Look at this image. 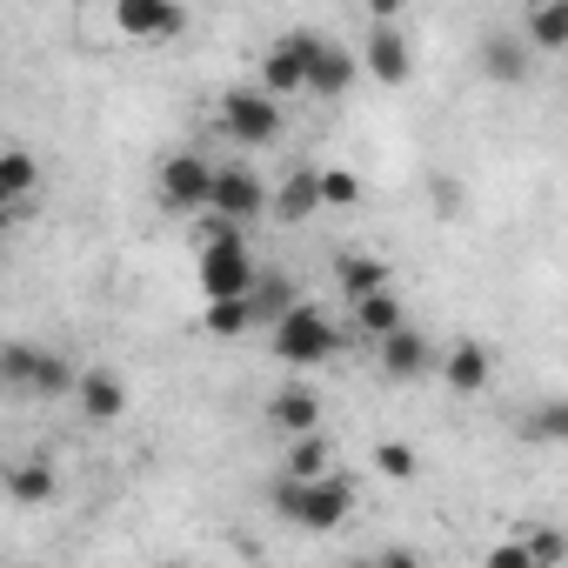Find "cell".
<instances>
[{"instance_id": "24", "label": "cell", "mask_w": 568, "mask_h": 568, "mask_svg": "<svg viewBox=\"0 0 568 568\" xmlns=\"http://www.w3.org/2000/svg\"><path fill=\"white\" fill-rule=\"evenodd\" d=\"M8 495L14 501H54V462H21L8 475Z\"/></svg>"}, {"instance_id": "29", "label": "cell", "mask_w": 568, "mask_h": 568, "mask_svg": "<svg viewBox=\"0 0 568 568\" xmlns=\"http://www.w3.org/2000/svg\"><path fill=\"white\" fill-rule=\"evenodd\" d=\"M528 555H535V568H541V561H568V535L541 528V535H528Z\"/></svg>"}, {"instance_id": "12", "label": "cell", "mask_w": 568, "mask_h": 568, "mask_svg": "<svg viewBox=\"0 0 568 568\" xmlns=\"http://www.w3.org/2000/svg\"><path fill=\"white\" fill-rule=\"evenodd\" d=\"M375 355H382V368H388L395 382H415V375H428V368H442V355L428 348V335H415L408 322H402L395 335H382V342H375Z\"/></svg>"}, {"instance_id": "21", "label": "cell", "mask_w": 568, "mask_h": 568, "mask_svg": "<svg viewBox=\"0 0 568 568\" xmlns=\"http://www.w3.org/2000/svg\"><path fill=\"white\" fill-rule=\"evenodd\" d=\"M335 281H342L348 302H355V295H375V288H388V261H375V254H342V261H335Z\"/></svg>"}, {"instance_id": "18", "label": "cell", "mask_w": 568, "mask_h": 568, "mask_svg": "<svg viewBox=\"0 0 568 568\" xmlns=\"http://www.w3.org/2000/svg\"><path fill=\"white\" fill-rule=\"evenodd\" d=\"M315 207H328L322 201V168H302V174H288V181L274 187V214L281 221H308Z\"/></svg>"}, {"instance_id": "28", "label": "cell", "mask_w": 568, "mask_h": 568, "mask_svg": "<svg viewBox=\"0 0 568 568\" xmlns=\"http://www.w3.org/2000/svg\"><path fill=\"white\" fill-rule=\"evenodd\" d=\"M375 468H382L388 481H408V475H415V448H408V442H375Z\"/></svg>"}, {"instance_id": "30", "label": "cell", "mask_w": 568, "mask_h": 568, "mask_svg": "<svg viewBox=\"0 0 568 568\" xmlns=\"http://www.w3.org/2000/svg\"><path fill=\"white\" fill-rule=\"evenodd\" d=\"M395 8L402 0H368V21H395Z\"/></svg>"}, {"instance_id": "17", "label": "cell", "mask_w": 568, "mask_h": 568, "mask_svg": "<svg viewBox=\"0 0 568 568\" xmlns=\"http://www.w3.org/2000/svg\"><path fill=\"white\" fill-rule=\"evenodd\" d=\"M295 302H302V288H295V281L281 274V267H274V274H261V281H254V295H247V308H254V328H274V322L288 315Z\"/></svg>"}, {"instance_id": "25", "label": "cell", "mask_w": 568, "mask_h": 568, "mask_svg": "<svg viewBox=\"0 0 568 568\" xmlns=\"http://www.w3.org/2000/svg\"><path fill=\"white\" fill-rule=\"evenodd\" d=\"M521 428H528V442H555V448H568V402H541Z\"/></svg>"}, {"instance_id": "5", "label": "cell", "mask_w": 568, "mask_h": 568, "mask_svg": "<svg viewBox=\"0 0 568 568\" xmlns=\"http://www.w3.org/2000/svg\"><path fill=\"white\" fill-rule=\"evenodd\" d=\"M0 375H8L14 388H34V395H74V388H81V375L68 368V355L28 348V342H14L8 355H0Z\"/></svg>"}, {"instance_id": "11", "label": "cell", "mask_w": 568, "mask_h": 568, "mask_svg": "<svg viewBox=\"0 0 568 568\" xmlns=\"http://www.w3.org/2000/svg\"><path fill=\"white\" fill-rule=\"evenodd\" d=\"M207 207L227 214V221H254V214L274 207V194H267V181L247 174V168H214V201H207Z\"/></svg>"}, {"instance_id": "1", "label": "cell", "mask_w": 568, "mask_h": 568, "mask_svg": "<svg viewBox=\"0 0 568 568\" xmlns=\"http://www.w3.org/2000/svg\"><path fill=\"white\" fill-rule=\"evenodd\" d=\"M261 267L247 261V241H241V221L214 214L207 207V247H201V295L207 302H234V295H254Z\"/></svg>"}, {"instance_id": "4", "label": "cell", "mask_w": 568, "mask_h": 568, "mask_svg": "<svg viewBox=\"0 0 568 568\" xmlns=\"http://www.w3.org/2000/svg\"><path fill=\"white\" fill-rule=\"evenodd\" d=\"M221 134L234 148H267L281 134V94H267V88H227L221 94Z\"/></svg>"}, {"instance_id": "10", "label": "cell", "mask_w": 568, "mask_h": 568, "mask_svg": "<svg viewBox=\"0 0 568 568\" xmlns=\"http://www.w3.org/2000/svg\"><path fill=\"white\" fill-rule=\"evenodd\" d=\"M528 61H535V41L528 34H481V48H475V68L495 88H521L528 81Z\"/></svg>"}, {"instance_id": "8", "label": "cell", "mask_w": 568, "mask_h": 568, "mask_svg": "<svg viewBox=\"0 0 568 568\" xmlns=\"http://www.w3.org/2000/svg\"><path fill=\"white\" fill-rule=\"evenodd\" d=\"M114 28L128 41H174L187 14H181V0H114Z\"/></svg>"}, {"instance_id": "22", "label": "cell", "mask_w": 568, "mask_h": 568, "mask_svg": "<svg viewBox=\"0 0 568 568\" xmlns=\"http://www.w3.org/2000/svg\"><path fill=\"white\" fill-rule=\"evenodd\" d=\"M34 181H41V168H34V154L28 148H8V154H0V201H28L34 194Z\"/></svg>"}, {"instance_id": "27", "label": "cell", "mask_w": 568, "mask_h": 568, "mask_svg": "<svg viewBox=\"0 0 568 568\" xmlns=\"http://www.w3.org/2000/svg\"><path fill=\"white\" fill-rule=\"evenodd\" d=\"M322 201H328V207H355V201H362V181H355L348 168H322Z\"/></svg>"}, {"instance_id": "7", "label": "cell", "mask_w": 568, "mask_h": 568, "mask_svg": "<svg viewBox=\"0 0 568 568\" xmlns=\"http://www.w3.org/2000/svg\"><path fill=\"white\" fill-rule=\"evenodd\" d=\"M295 41L308 48V94H348L355 88V54L342 48V41H322V34H308V28H295Z\"/></svg>"}, {"instance_id": "13", "label": "cell", "mask_w": 568, "mask_h": 568, "mask_svg": "<svg viewBox=\"0 0 568 568\" xmlns=\"http://www.w3.org/2000/svg\"><path fill=\"white\" fill-rule=\"evenodd\" d=\"M261 88H267V94H308V48H302L295 34L261 54Z\"/></svg>"}, {"instance_id": "3", "label": "cell", "mask_w": 568, "mask_h": 568, "mask_svg": "<svg viewBox=\"0 0 568 568\" xmlns=\"http://www.w3.org/2000/svg\"><path fill=\"white\" fill-rule=\"evenodd\" d=\"M267 348H274V362H288V368H322V362L342 355V328L315 302H295L288 315L267 328Z\"/></svg>"}, {"instance_id": "15", "label": "cell", "mask_w": 568, "mask_h": 568, "mask_svg": "<svg viewBox=\"0 0 568 568\" xmlns=\"http://www.w3.org/2000/svg\"><path fill=\"white\" fill-rule=\"evenodd\" d=\"M488 375H495V362H488V348H481V342H462V348H448V355H442V382H448L455 395H481V388H488Z\"/></svg>"}, {"instance_id": "14", "label": "cell", "mask_w": 568, "mask_h": 568, "mask_svg": "<svg viewBox=\"0 0 568 568\" xmlns=\"http://www.w3.org/2000/svg\"><path fill=\"white\" fill-rule=\"evenodd\" d=\"M74 402H81L88 422H114V415H128V382L108 375V368H88L81 388H74Z\"/></svg>"}, {"instance_id": "6", "label": "cell", "mask_w": 568, "mask_h": 568, "mask_svg": "<svg viewBox=\"0 0 568 568\" xmlns=\"http://www.w3.org/2000/svg\"><path fill=\"white\" fill-rule=\"evenodd\" d=\"M154 194H161L168 214L207 207V201H214V161H201V154H168L161 174H154Z\"/></svg>"}, {"instance_id": "26", "label": "cell", "mask_w": 568, "mask_h": 568, "mask_svg": "<svg viewBox=\"0 0 568 568\" xmlns=\"http://www.w3.org/2000/svg\"><path fill=\"white\" fill-rule=\"evenodd\" d=\"M288 475H328V435H322V428H315V435H295Z\"/></svg>"}, {"instance_id": "16", "label": "cell", "mask_w": 568, "mask_h": 568, "mask_svg": "<svg viewBox=\"0 0 568 568\" xmlns=\"http://www.w3.org/2000/svg\"><path fill=\"white\" fill-rule=\"evenodd\" d=\"M267 422L288 428V435H315V428H322V395H315V388H281V395L267 402Z\"/></svg>"}, {"instance_id": "2", "label": "cell", "mask_w": 568, "mask_h": 568, "mask_svg": "<svg viewBox=\"0 0 568 568\" xmlns=\"http://www.w3.org/2000/svg\"><path fill=\"white\" fill-rule=\"evenodd\" d=\"M274 508L288 515L295 528H315V535H328V528H342L348 521V508H355V488L342 481V475H288L274 488Z\"/></svg>"}, {"instance_id": "9", "label": "cell", "mask_w": 568, "mask_h": 568, "mask_svg": "<svg viewBox=\"0 0 568 568\" xmlns=\"http://www.w3.org/2000/svg\"><path fill=\"white\" fill-rule=\"evenodd\" d=\"M362 68L375 74V88H402V81H408L415 54H408V41H402V28H395V21H368V41H362Z\"/></svg>"}, {"instance_id": "19", "label": "cell", "mask_w": 568, "mask_h": 568, "mask_svg": "<svg viewBox=\"0 0 568 568\" xmlns=\"http://www.w3.org/2000/svg\"><path fill=\"white\" fill-rule=\"evenodd\" d=\"M521 34L535 41V54H561L568 48V0H535Z\"/></svg>"}, {"instance_id": "20", "label": "cell", "mask_w": 568, "mask_h": 568, "mask_svg": "<svg viewBox=\"0 0 568 568\" xmlns=\"http://www.w3.org/2000/svg\"><path fill=\"white\" fill-rule=\"evenodd\" d=\"M348 308H355V328H362L368 342H382V335H395V328H402V302H395V288H375V295H355Z\"/></svg>"}, {"instance_id": "23", "label": "cell", "mask_w": 568, "mask_h": 568, "mask_svg": "<svg viewBox=\"0 0 568 568\" xmlns=\"http://www.w3.org/2000/svg\"><path fill=\"white\" fill-rule=\"evenodd\" d=\"M207 335H221V342H234V335H247L254 328V308H247V295H234V302H207Z\"/></svg>"}]
</instances>
